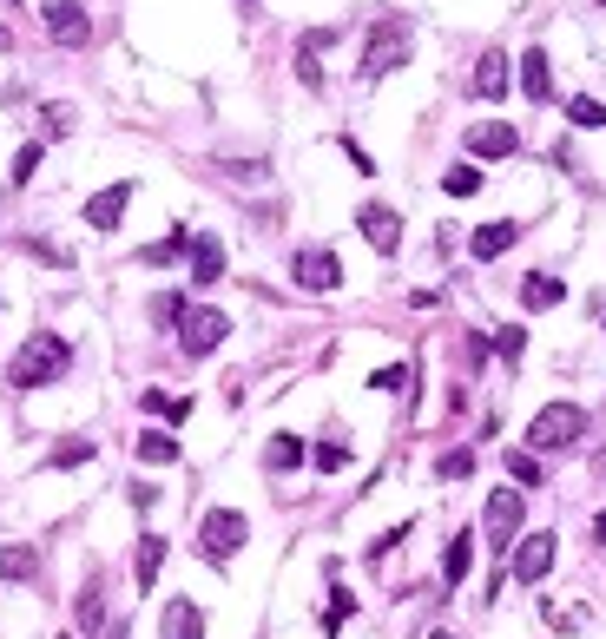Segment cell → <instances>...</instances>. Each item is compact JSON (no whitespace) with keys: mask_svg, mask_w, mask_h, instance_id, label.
<instances>
[{"mask_svg":"<svg viewBox=\"0 0 606 639\" xmlns=\"http://www.w3.org/2000/svg\"><path fill=\"white\" fill-rule=\"evenodd\" d=\"M350 613H356V600H350V593H343V587H336V600H330V613H323V633H336V626L350 620Z\"/></svg>","mask_w":606,"mask_h":639,"instance_id":"e575fe53","label":"cell"},{"mask_svg":"<svg viewBox=\"0 0 606 639\" xmlns=\"http://www.w3.org/2000/svg\"><path fill=\"white\" fill-rule=\"evenodd\" d=\"M468 152L475 159H508V152H521V132L508 119H481V126H468Z\"/></svg>","mask_w":606,"mask_h":639,"instance_id":"30bf717a","label":"cell"},{"mask_svg":"<svg viewBox=\"0 0 606 639\" xmlns=\"http://www.w3.org/2000/svg\"><path fill=\"white\" fill-rule=\"evenodd\" d=\"M409 47H415V27L402 14H383L363 40V80H383V73L409 66Z\"/></svg>","mask_w":606,"mask_h":639,"instance_id":"7a4b0ae2","label":"cell"},{"mask_svg":"<svg viewBox=\"0 0 606 639\" xmlns=\"http://www.w3.org/2000/svg\"><path fill=\"white\" fill-rule=\"evenodd\" d=\"M521 93L534 99V106L554 99V66H547V47H527L521 53Z\"/></svg>","mask_w":606,"mask_h":639,"instance_id":"9a60e30c","label":"cell"},{"mask_svg":"<svg viewBox=\"0 0 606 639\" xmlns=\"http://www.w3.org/2000/svg\"><path fill=\"white\" fill-rule=\"evenodd\" d=\"M60 639H73V633H60Z\"/></svg>","mask_w":606,"mask_h":639,"instance_id":"60d3db41","label":"cell"},{"mask_svg":"<svg viewBox=\"0 0 606 639\" xmlns=\"http://www.w3.org/2000/svg\"><path fill=\"white\" fill-rule=\"evenodd\" d=\"M521 514H527L521 488H495V495H488V508H481V528H488V547H495V554H508V547L521 541Z\"/></svg>","mask_w":606,"mask_h":639,"instance_id":"5b68a950","label":"cell"},{"mask_svg":"<svg viewBox=\"0 0 606 639\" xmlns=\"http://www.w3.org/2000/svg\"><path fill=\"white\" fill-rule=\"evenodd\" d=\"M224 277V244L211 231H192V284H218Z\"/></svg>","mask_w":606,"mask_h":639,"instance_id":"e0dca14e","label":"cell"},{"mask_svg":"<svg viewBox=\"0 0 606 639\" xmlns=\"http://www.w3.org/2000/svg\"><path fill=\"white\" fill-rule=\"evenodd\" d=\"M40 119H47V132H53V139H60V132H73V106H47Z\"/></svg>","mask_w":606,"mask_h":639,"instance_id":"74e56055","label":"cell"},{"mask_svg":"<svg viewBox=\"0 0 606 639\" xmlns=\"http://www.w3.org/2000/svg\"><path fill=\"white\" fill-rule=\"evenodd\" d=\"M468 560H475V534H455L442 554V587H462L468 580Z\"/></svg>","mask_w":606,"mask_h":639,"instance_id":"ffe728a7","label":"cell"},{"mask_svg":"<svg viewBox=\"0 0 606 639\" xmlns=\"http://www.w3.org/2000/svg\"><path fill=\"white\" fill-rule=\"evenodd\" d=\"M560 297H567V284H560V277H547V271L521 277V310H554Z\"/></svg>","mask_w":606,"mask_h":639,"instance_id":"d6986e66","label":"cell"},{"mask_svg":"<svg viewBox=\"0 0 606 639\" xmlns=\"http://www.w3.org/2000/svg\"><path fill=\"white\" fill-rule=\"evenodd\" d=\"M66 369H73V343H66L60 330H40V336H27L20 356L7 363V383L14 389H47V383H60Z\"/></svg>","mask_w":606,"mask_h":639,"instance_id":"6da1fadb","label":"cell"},{"mask_svg":"<svg viewBox=\"0 0 606 639\" xmlns=\"http://www.w3.org/2000/svg\"><path fill=\"white\" fill-rule=\"evenodd\" d=\"M442 192H448V198H475V192H481V172H475V165H448V172H442Z\"/></svg>","mask_w":606,"mask_h":639,"instance_id":"484cf974","label":"cell"},{"mask_svg":"<svg viewBox=\"0 0 606 639\" xmlns=\"http://www.w3.org/2000/svg\"><path fill=\"white\" fill-rule=\"evenodd\" d=\"M429 639H455V633H429Z\"/></svg>","mask_w":606,"mask_h":639,"instance_id":"ab89813d","label":"cell"},{"mask_svg":"<svg viewBox=\"0 0 606 639\" xmlns=\"http://www.w3.org/2000/svg\"><path fill=\"white\" fill-rule=\"evenodd\" d=\"M317 60H323V53H310V47L297 40V80H303V86H323V66H317Z\"/></svg>","mask_w":606,"mask_h":639,"instance_id":"836d02e7","label":"cell"},{"mask_svg":"<svg viewBox=\"0 0 606 639\" xmlns=\"http://www.w3.org/2000/svg\"><path fill=\"white\" fill-rule=\"evenodd\" d=\"M159 567H165V534H139V554H132V580H139V593L159 587Z\"/></svg>","mask_w":606,"mask_h":639,"instance_id":"ac0fdd59","label":"cell"},{"mask_svg":"<svg viewBox=\"0 0 606 639\" xmlns=\"http://www.w3.org/2000/svg\"><path fill=\"white\" fill-rule=\"evenodd\" d=\"M356 231H363L383 257H396V244H402V218L389 205H363V211H356Z\"/></svg>","mask_w":606,"mask_h":639,"instance_id":"7c38bea8","label":"cell"},{"mask_svg":"<svg viewBox=\"0 0 606 639\" xmlns=\"http://www.w3.org/2000/svg\"><path fill=\"white\" fill-rule=\"evenodd\" d=\"M303 455H310V448H303L297 435H271V448H264V468H271V475H290Z\"/></svg>","mask_w":606,"mask_h":639,"instance_id":"7402d4cb","label":"cell"},{"mask_svg":"<svg viewBox=\"0 0 606 639\" xmlns=\"http://www.w3.org/2000/svg\"><path fill=\"white\" fill-rule=\"evenodd\" d=\"M139 462H152V468H172V462H178V435H165V429H145V435H139Z\"/></svg>","mask_w":606,"mask_h":639,"instance_id":"603a6c76","label":"cell"},{"mask_svg":"<svg viewBox=\"0 0 606 639\" xmlns=\"http://www.w3.org/2000/svg\"><path fill=\"white\" fill-rule=\"evenodd\" d=\"M244 541H251V521H244L238 508H211L205 521H198V554H205L211 567H224Z\"/></svg>","mask_w":606,"mask_h":639,"instance_id":"277c9868","label":"cell"},{"mask_svg":"<svg viewBox=\"0 0 606 639\" xmlns=\"http://www.w3.org/2000/svg\"><path fill=\"white\" fill-rule=\"evenodd\" d=\"M33 172H40V145H20V152H14V172H7V178H14V185H27Z\"/></svg>","mask_w":606,"mask_h":639,"instance_id":"d6a6232c","label":"cell"},{"mask_svg":"<svg viewBox=\"0 0 606 639\" xmlns=\"http://www.w3.org/2000/svg\"><path fill=\"white\" fill-rule=\"evenodd\" d=\"M468 93H475V99H501V93H508V53H495V47L481 53L475 73H468Z\"/></svg>","mask_w":606,"mask_h":639,"instance_id":"4fadbf2b","label":"cell"},{"mask_svg":"<svg viewBox=\"0 0 606 639\" xmlns=\"http://www.w3.org/2000/svg\"><path fill=\"white\" fill-rule=\"evenodd\" d=\"M47 33L60 47H86V40H93V20H86L80 0H47Z\"/></svg>","mask_w":606,"mask_h":639,"instance_id":"9c48e42d","label":"cell"},{"mask_svg":"<svg viewBox=\"0 0 606 639\" xmlns=\"http://www.w3.org/2000/svg\"><path fill=\"white\" fill-rule=\"evenodd\" d=\"M580 435H587V409H580V402H547V409H534V422H527V442L534 448H574Z\"/></svg>","mask_w":606,"mask_h":639,"instance_id":"3957f363","label":"cell"},{"mask_svg":"<svg viewBox=\"0 0 606 639\" xmlns=\"http://www.w3.org/2000/svg\"><path fill=\"white\" fill-rule=\"evenodd\" d=\"M290 271H297V284H303V290H317V297H323V290L343 284V257L323 251V244H310V251H297V264H290Z\"/></svg>","mask_w":606,"mask_h":639,"instance_id":"ba28073f","label":"cell"},{"mask_svg":"<svg viewBox=\"0 0 606 639\" xmlns=\"http://www.w3.org/2000/svg\"><path fill=\"white\" fill-rule=\"evenodd\" d=\"M80 633H106V587L99 580H86L80 593Z\"/></svg>","mask_w":606,"mask_h":639,"instance_id":"cb8c5ba5","label":"cell"},{"mask_svg":"<svg viewBox=\"0 0 606 639\" xmlns=\"http://www.w3.org/2000/svg\"><path fill=\"white\" fill-rule=\"evenodd\" d=\"M593 541H600V547H606V514H593Z\"/></svg>","mask_w":606,"mask_h":639,"instance_id":"f35d334b","label":"cell"},{"mask_svg":"<svg viewBox=\"0 0 606 639\" xmlns=\"http://www.w3.org/2000/svg\"><path fill=\"white\" fill-rule=\"evenodd\" d=\"M178 251H192V231H185V224H172L159 244H145V264H172Z\"/></svg>","mask_w":606,"mask_h":639,"instance_id":"d4e9b609","label":"cell"},{"mask_svg":"<svg viewBox=\"0 0 606 639\" xmlns=\"http://www.w3.org/2000/svg\"><path fill=\"white\" fill-rule=\"evenodd\" d=\"M514 238H521V224H514V218H495V224H475V238H468V251H475L481 264H495L501 251H514Z\"/></svg>","mask_w":606,"mask_h":639,"instance_id":"5bb4252c","label":"cell"},{"mask_svg":"<svg viewBox=\"0 0 606 639\" xmlns=\"http://www.w3.org/2000/svg\"><path fill=\"white\" fill-rule=\"evenodd\" d=\"M80 462H93V442H60L53 448V468H80Z\"/></svg>","mask_w":606,"mask_h":639,"instance_id":"1f68e13d","label":"cell"},{"mask_svg":"<svg viewBox=\"0 0 606 639\" xmlns=\"http://www.w3.org/2000/svg\"><path fill=\"white\" fill-rule=\"evenodd\" d=\"M40 574V554H33L27 541H7L0 547V580H33Z\"/></svg>","mask_w":606,"mask_h":639,"instance_id":"44dd1931","label":"cell"},{"mask_svg":"<svg viewBox=\"0 0 606 639\" xmlns=\"http://www.w3.org/2000/svg\"><path fill=\"white\" fill-rule=\"evenodd\" d=\"M231 336V317L224 310H185V323H178V350L185 356H211Z\"/></svg>","mask_w":606,"mask_h":639,"instance_id":"8992f818","label":"cell"},{"mask_svg":"<svg viewBox=\"0 0 606 639\" xmlns=\"http://www.w3.org/2000/svg\"><path fill=\"white\" fill-rule=\"evenodd\" d=\"M310 462H317L323 475H336V468H350V448H343V442H317V448H310Z\"/></svg>","mask_w":606,"mask_h":639,"instance_id":"f546056e","label":"cell"},{"mask_svg":"<svg viewBox=\"0 0 606 639\" xmlns=\"http://www.w3.org/2000/svg\"><path fill=\"white\" fill-rule=\"evenodd\" d=\"M369 389H383V396H396V389H409V369H402V363L376 369V376H369Z\"/></svg>","mask_w":606,"mask_h":639,"instance_id":"4dcf8cb0","label":"cell"},{"mask_svg":"<svg viewBox=\"0 0 606 639\" xmlns=\"http://www.w3.org/2000/svg\"><path fill=\"white\" fill-rule=\"evenodd\" d=\"M554 574V534H521L514 541V580L521 587H541Z\"/></svg>","mask_w":606,"mask_h":639,"instance_id":"52a82bcc","label":"cell"},{"mask_svg":"<svg viewBox=\"0 0 606 639\" xmlns=\"http://www.w3.org/2000/svg\"><path fill=\"white\" fill-rule=\"evenodd\" d=\"M126 205H132V178H119V185H106V192L86 198V224H93V231H119Z\"/></svg>","mask_w":606,"mask_h":639,"instance_id":"8fae6325","label":"cell"},{"mask_svg":"<svg viewBox=\"0 0 606 639\" xmlns=\"http://www.w3.org/2000/svg\"><path fill=\"white\" fill-rule=\"evenodd\" d=\"M435 475H442V481H468V475H475V448H448L442 462H435Z\"/></svg>","mask_w":606,"mask_h":639,"instance_id":"83f0119b","label":"cell"},{"mask_svg":"<svg viewBox=\"0 0 606 639\" xmlns=\"http://www.w3.org/2000/svg\"><path fill=\"white\" fill-rule=\"evenodd\" d=\"M159 633L165 639H205V613H198V600H165Z\"/></svg>","mask_w":606,"mask_h":639,"instance_id":"2e32d148","label":"cell"},{"mask_svg":"<svg viewBox=\"0 0 606 639\" xmlns=\"http://www.w3.org/2000/svg\"><path fill=\"white\" fill-rule=\"evenodd\" d=\"M152 317H159V323H185V297H172V290L152 297Z\"/></svg>","mask_w":606,"mask_h":639,"instance_id":"d590c367","label":"cell"},{"mask_svg":"<svg viewBox=\"0 0 606 639\" xmlns=\"http://www.w3.org/2000/svg\"><path fill=\"white\" fill-rule=\"evenodd\" d=\"M567 119H574L580 132H600V126H606V106H600V99H587V93H580V99H567Z\"/></svg>","mask_w":606,"mask_h":639,"instance_id":"4316f807","label":"cell"},{"mask_svg":"<svg viewBox=\"0 0 606 639\" xmlns=\"http://www.w3.org/2000/svg\"><path fill=\"white\" fill-rule=\"evenodd\" d=\"M508 475H514V488H541V462L527 448H508Z\"/></svg>","mask_w":606,"mask_h":639,"instance_id":"f1b7e54d","label":"cell"},{"mask_svg":"<svg viewBox=\"0 0 606 639\" xmlns=\"http://www.w3.org/2000/svg\"><path fill=\"white\" fill-rule=\"evenodd\" d=\"M495 350L508 356V363H521V350H527V336H521V330H501V336H495Z\"/></svg>","mask_w":606,"mask_h":639,"instance_id":"8d00e7d4","label":"cell"}]
</instances>
